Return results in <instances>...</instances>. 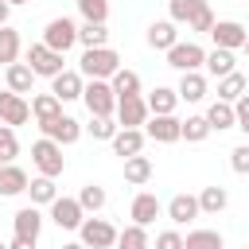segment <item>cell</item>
Wrapping results in <instances>:
<instances>
[{"label":"cell","mask_w":249,"mask_h":249,"mask_svg":"<svg viewBox=\"0 0 249 249\" xmlns=\"http://www.w3.org/2000/svg\"><path fill=\"white\" fill-rule=\"evenodd\" d=\"M121 70V54L113 47H86L82 54V78H113Z\"/></svg>","instance_id":"6da1fadb"},{"label":"cell","mask_w":249,"mask_h":249,"mask_svg":"<svg viewBox=\"0 0 249 249\" xmlns=\"http://www.w3.org/2000/svg\"><path fill=\"white\" fill-rule=\"evenodd\" d=\"M82 101H86L89 117H113L117 113V93L105 78H89V86H82Z\"/></svg>","instance_id":"7a4b0ae2"},{"label":"cell","mask_w":249,"mask_h":249,"mask_svg":"<svg viewBox=\"0 0 249 249\" xmlns=\"http://www.w3.org/2000/svg\"><path fill=\"white\" fill-rule=\"evenodd\" d=\"M78 233H82V245H86V249H113L121 230H117L113 222H105V218H82Z\"/></svg>","instance_id":"3957f363"},{"label":"cell","mask_w":249,"mask_h":249,"mask_svg":"<svg viewBox=\"0 0 249 249\" xmlns=\"http://www.w3.org/2000/svg\"><path fill=\"white\" fill-rule=\"evenodd\" d=\"M62 62H66V58H62L58 51H51L47 43H31V47H27V66H31L35 78H54V74H62V70H66Z\"/></svg>","instance_id":"277c9868"},{"label":"cell","mask_w":249,"mask_h":249,"mask_svg":"<svg viewBox=\"0 0 249 249\" xmlns=\"http://www.w3.org/2000/svg\"><path fill=\"white\" fill-rule=\"evenodd\" d=\"M31 163L39 167V175L58 179V175H62V144H54L51 136L35 140V144H31Z\"/></svg>","instance_id":"5b68a950"},{"label":"cell","mask_w":249,"mask_h":249,"mask_svg":"<svg viewBox=\"0 0 249 249\" xmlns=\"http://www.w3.org/2000/svg\"><path fill=\"white\" fill-rule=\"evenodd\" d=\"M43 43L51 47V51H58V54H66L74 43H78V27H74V19H66V16H58V19H51L47 27H43Z\"/></svg>","instance_id":"8992f818"},{"label":"cell","mask_w":249,"mask_h":249,"mask_svg":"<svg viewBox=\"0 0 249 249\" xmlns=\"http://www.w3.org/2000/svg\"><path fill=\"white\" fill-rule=\"evenodd\" d=\"M202 62H206V51L198 43H175V47H167V66H175L179 74L202 70Z\"/></svg>","instance_id":"52a82bcc"},{"label":"cell","mask_w":249,"mask_h":249,"mask_svg":"<svg viewBox=\"0 0 249 249\" xmlns=\"http://www.w3.org/2000/svg\"><path fill=\"white\" fill-rule=\"evenodd\" d=\"M179 117L175 113H152L148 121H144V136H152V140H160V144H175V140H183L179 136Z\"/></svg>","instance_id":"ba28073f"},{"label":"cell","mask_w":249,"mask_h":249,"mask_svg":"<svg viewBox=\"0 0 249 249\" xmlns=\"http://www.w3.org/2000/svg\"><path fill=\"white\" fill-rule=\"evenodd\" d=\"M148 117H152V113H148V101H144L140 93L117 97V124H121V128H140Z\"/></svg>","instance_id":"9c48e42d"},{"label":"cell","mask_w":249,"mask_h":249,"mask_svg":"<svg viewBox=\"0 0 249 249\" xmlns=\"http://www.w3.org/2000/svg\"><path fill=\"white\" fill-rule=\"evenodd\" d=\"M39 128H43V136H51V140H54V144H62V148H66V144H74V140L82 136V124H78L74 117H66V113H58V117L43 121Z\"/></svg>","instance_id":"30bf717a"},{"label":"cell","mask_w":249,"mask_h":249,"mask_svg":"<svg viewBox=\"0 0 249 249\" xmlns=\"http://www.w3.org/2000/svg\"><path fill=\"white\" fill-rule=\"evenodd\" d=\"M82 218H86V210L78 206V198L58 195V198L51 202V222H54L58 230H78V226H82Z\"/></svg>","instance_id":"8fae6325"},{"label":"cell","mask_w":249,"mask_h":249,"mask_svg":"<svg viewBox=\"0 0 249 249\" xmlns=\"http://www.w3.org/2000/svg\"><path fill=\"white\" fill-rule=\"evenodd\" d=\"M245 35H249V31H245L237 19H214V27H210V39H214V47H226V51H241Z\"/></svg>","instance_id":"7c38bea8"},{"label":"cell","mask_w":249,"mask_h":249,"mask_svg":"<svg viewBox=\"0 0 249 249\" xmlns=\"http://www.w3.org/2000/svg\"><path fill=\"white\" fill-rule=\"evenodd\" d=\"M31 117V101H23V93H12V89H4L0 93V124H23Z\"/></svg>","instance_id":"4fadbf2b"},{"label":"cell","mask_w":249,"mask_h":249,"mask_svg":"<svg viewBox=\"0 0 249 249\" xmlns=\"http://www.w3.org/2000/svg\"><path fill=\"white\" fill-rule=\"evenodd\" d=\"M82 86H86V82H82L78 70H62V74L51 78V93H54L58 101H78V97H82Z\"/></svg>","instance_id":"5bb4252c"},{"label":"cell","mask_w":249,"mask_h":249,"mask_svg":"<svg viewBox=\"0 0 249 249\" xmlns=\"http://www.w3.org/2000/svg\"><path fill=\"white\" fill-rule=\"evenodd\" d=\"M109 144H113V152H117L121 160H128V156L144 152V128H117Z\"/></svg>","instance_id":"9a60e30c"},{"label":"cell","mask_w":249,"mask_h":249,"mask_svg":"<svg viewBox=\"0 0 249 249\" xmlns=\"http://www.w3.org/2000/svg\"><path fill=\"white\" fill-rule=\"evenodd\" d=\"M160 210H163V206H160V198H156L152 191H140V195L132 198V210H128V214H132V222H136V226H152V222L160 218Z\"/></svg>","instance_id":"2e32d148"},{"label":"cell","mask_w":249,"mask_h":249,"mask_svg":"<svg viewBox=\"0 0 249 249\" xmlns=\"http://www.w3.org/2000/svg\"><path fill=\"white\" fill-rule=\"evenodd\" d=\"M202 210H198V195H175L171 202H167V218L175 222V226H187L191 218H198Z\"/></svg>","instance_id":"e0dca14e"},{"label":"cell","mask_w":249,"mask_h":249,"mask_svg":"<svg viewBox=\"0 0 249 249\" xmlns=\"http://www.w3.org/2000/svg\"><path fill=\"white\" fill-rule=\"evenodd\" d=\"M16 237H27V241H39V230H43V214H39V206H23V210H16Z\"/></svg>","instance_id":"ac0fdd59"},{"label":"cell","mask_w":249,"mask_h":249,"mask_svg":"<svg viewBox=\"0 0 249 249\" xmlns=\"http://www.w3.org/2000/svg\"><path fill=\"white\" fill-rule=\"evenodd\" d=\"M179 23H171V19H156L152 27H148V47L152 51H167V47H175L179 43V31H175Z\"/></svg>","instance_id":"d6986e66"},{"label":"cell","mask_w":249,"mask_h":249,"mask_svg":"<svg viewBox=\"0 0 249 249\" xmlns=\"http://www.w3.org/2000/svg\"><path fill=\"white\" fill-rule=\"evenodd\" d=\"M179 101H202L206 97V74L202 70H187L183 78H179Z\"/></svg>","instance_id":"ffe728a7"},{"label":"cell","mask_w":249,"mask_h":249,"mask_svg":"<svg viewBox=\"0 0 249 249\" xmlns=\"http://www.w3.org/2000/svg\"><path fill=\"white\" fill-rule=\"evenodd\" d=\"M27 171L16 163H0V195H23L27 191Z\"/></svg>","instance_id":"44dd1931"},{"label":"cell","mask_w":249,"mask_h":249,"mask_svg":"<svg viewBox=\"0 0 249 249\" xmlns=\"http://www.w3.org/2000/svg\"><path fill=\"white\" fill-rule=\"evenodd\" d=\"M4 82H8V89H12V93H31L35 74H31V66H27V62H12V66H4Z\"/></svg>","instance_id":"7402d4cb"},{"label":"cell","mask_w":249,"mask_h":249,"mask_svg":"<svg viewBox=\"0 0 249 249\" xmlns=\"http://www.w3.org/2000/svg\"><path fill=\"white\" fill-rule=\"evenodd\" d=\"M27 195H31V206H51V202L58 198V187H54L51 175H35V179L27 183Z\"/></svg>","instance_id":"603a6c76"},{"label":"cell","mask_w":249,"mask_h":249,"mask_svg":"<svg viewBox=\"0 0 249 249\" xmlns=\"http://www.w3.org/2000/svg\"><path fill=\"white\" fill-rule=\"evenodd\" d=\"M206 74L210 78H226V74H233V51H226V47H214V51H206Z\"/></svg>","instance_id":"cb8c5ba5"},{"label":"cell","mask_w":249,"mask_h":249,"mask_svg":"<svg viewBox=\"0 0 249 249\" xmlns=\"http://www.w3.org/2000/svg\"><path fill=\"white\" fill-rule=\"evenodd\" d=\"M241 93H249V78H245V74H237V70H233V74L218 78V101H230V105H233Z\"/></svg>","instance_id":"d4e9b609"},{"label":"cell","mask_w":249,"mask_h":249,"mask_svg":"<svg viewBox=\"0 0 249 249\" xmlns=\"http://www.w3.org/2000/svg\"><path fill=\"white\" fill-rule=\"evenodd\" d=\"M148 179H152V160H148V156H140V152H136V156H128V160H124V183L144 187Z\"/></svg>","instance_id":"484cf974"},{"label":"cell","mask_w":249,"mask_h":249,"mask_svg":"<svg viewBox=\"0 0 249 249\" xmlns=\"http://www.w3.org/2000/svg\"><path fill=\"white\" fill-rule=\"evenodd\" d=\"M148 113H175V105H179V93L175 89H167V86H156L148 97Z\"/></svg>","instance_id":"4316f807"},{"label":"cell","mask_w":249,"mask_h":249,"mask_svg":"<svg viewBox=\"0 0 249 249\" xmlns=\"http://www.w3.org/2000/svg\"><path fill=\"white\" fill-rule=\"evenodd\" d=\"M62 113V101L54 97V93H35L31 97V117L43 124V121H51V117H58Z\"/></svg>","instance_id":"83f0119b"},{"label":"cell","mask_w":249,"mask_h":249,"mask_svg":"<svg viewBox=\"0 0 249 249\" xmlns=\"http://www.w3.org/2000/svg\"><path fill=\"white\" fill-rule=\"evenodd\" d=\"M202 117H206V121H210V128H218V132L237 124V117H233V105H230V101H210V109H206Z\"/></svg>","instance_id":"f1b7e54d"},{"label":"cell","mask_w":249,"mask_h":249,"mask_svg":"<svg viewBox=\"0 0 249 249\" xmlns=\"http://www.w3.org/2000/svg\"><path fill=\"white\" fill-rule=\"evenodd\" d=\"M19 62V31L16 27H0V66H12Z\"/></svg>","instance_id":"f546056e"},{"label":"cell","mask_w":249,"mask_h":249,"mask_svg":"<svg viewBox=\"0 0 249 249\" xmlns=\"http://www.w3.org/2000/svg\"><path fill=\"white\" fill-rule=\"evenodd\" d=\"M210 132H214V128H210V121H206V117H187V121L179 124V136H183L187 144H202Z\"/></svg>","instance_id":"4dcf8cb0"},{"label":"cell","mask_w":249,"mask_h":249,"mask_svg":"<svg viewBox=\"0 0 249 249\" xmlns=\"http://www.w3.org/2000/svg\"><path fill=\"white\" fill-rule=\"evenodd\" d=\"M226 202H230L226 187H202L198 191V210L202 214H218V210H226Z\"/></svg>","instance_id":"1f68e13d"},{"label":"cell","mask_w":249,"mask_h":249,"mask_svg":"<svg viewBox=\"0 0 249 249\" xmlns=\"http://www.w3.org/2000/svg\"><path fill=\"white\" fill-rule=\"evenodd\" d=\"M167 8H171V23H191L202 8H210L206 0H167Z\"/></svg>","instance_id":"d6a6232c"},{"label":"cell","mask_w":249,"mask_h":249,"mask_svg":"<svg viewBox=\"0 0 249 249\" xmlns=\"http://www.w3.org/2000/svg\"><path fill=\"white\" fill-rule=\"evenodd\" d=\"M109 86H113L117 97H132V93H140V74L136 70H117L109 78Z\"/></svg>","instance_id":"836d02e7"},{"label":"cell","mask_w":249,"mask_h":249,"mask_svg":"<svg viewBox=\"0 0 249 249\" xmlns=\"http://www.w3.org/2000/svg\"><path fill=\"white\" fill-rule=\"evenodd\" d=\"M183 249H222V233L218 230H191L183 237Z\"/></svg>","instance_id":"e575fe53"},{"label":"cell","mask_w":249,"mask_h":249,"mask_svg":"<svg viewBox=\"0 0 249 249\" xmlns=\"http://www.w3.org/2000/svg\"><path fill=\"white\" fill-rule=\"evenodd\" d=\"M117 249H148V226H124L117 233Z\"/></svg>","instance_id":"d590c367"},{"label":"cell","mask_w":249,"mask_h":249,"mask_svg":"<svg viewBox=\"0 0 249 249\" xmlns=\"http://www.w3.org/2000/svg\"><path fill=\"white\" fill-rule=\"evenodd\" d=\"M78 43L82 47H109V27L105 23H82L78 27Z\"/></svg>","instance_id":"8d00e7d4"},{"label":"cell","mask_w":249,"mask_h":249,"mask_svg":"<svg viewBox=\"0 0 249 249\" xmlns=\"http://www.w3.org/2000/svg\"><path fill=\"white\" fill-rule=\"evenodd\" d=\"M105 198H109V195H105V187H97V183H86V187H82V195H78V206H82L86 214H97V210L105 206Z\"/></svg>","instance_id":"74e56055"},{"label":"cell","mask_w":249,"mask_h":249,"mask_svg":"<svg viewBox=\"0 0 249 249\" xmlns=\"http://www.w3.org/2000/svg\"><path fill=\"white\" fill-rule=\"evenodd\" d=\"M78 12L86 23H105L109 19V0H78Z\"/></svg>","instance_id":"f35d334b"},{"label":"cell","mask_w":249,"mask_h":249,"mask_svg":"<svg viewBox=\"0 0 249 249\" xmlns=\"http://www.w3.org/2000/svg\"><path fill=\"white\" fill-rule=\"evenodd\" d=\"M19 156V140H16V128L12 124H0V163H12Z\"/></svg>","instance_id":"ab89813d"},{"label":"cell","mask_w":249,"mask_h":249,"mask_svg":"<svg viewBox=\"0 0 249 249\" xmlns=\"http://www.w3.org/2000/svg\"><path fill=\"white\" fill-rule=\"evenodd\" d=\"M117 128H121V124H113V117H89V124H86V132H89L93 140H113Z\"/></svg>","instance_id":"60d3db41"},{"label":"cell","mask_w":249,"mask_h":249,"mask_svg":"<svg viewBox=\"0 0 249 249\" xmlns=\"http://www.w3.org/2000/svg\"><path fill=\"white\" fill-rule=\"evenodd\" d=\"M230 167H233L237 175H249V144H237V148L230 152Z\"/></svg>","instance_id":"b9f144b4"},{"label":"cell","mask_w":249,"mask_h":249,"mask_svg":"<svg viewBox=\"0 0 249 249\" xmlns=\"http://www.w3.org/2000/svg\"><path fill=\"white\" fill-rule=\"evenodd\" d=\"M233 117H237V124H233V128H241V132L249 136V93H241V97L233 101Z\"/></svg>","instance_id":"7bdbcfd3"},{"label":"cell","mask_w":249,"mask_h":249,"mask_svg":"<svg viewBox=\"0 0 249 249\" xmlns=\"http://www.w3.org/2000/svg\"><path fill=\"white\" fill-rule=\"evenodd\" d=\"M187 27H191V31H198V35H210V27H214V12H210V8H202Z\"/></svg>","instance_id":"ee69618b"},{"label":"cell","mask_w":249,"mask_h":249,"mask_svg":"<svg viewBox=\"0 0 249 249\" xmlns=\"http://www.w3.org/2000/svg\"><path fill=\"white\" fill-rule=\"evenodd\" d=\"M156 249H183V233L179 230H163L156 237Z\"/></svg>","instance_id":"f6af8a7d"},{"label":"cell","mask_w":249,"mask_h":249,"mask_svg":"<svg viewBox=\"0 0 249 249\" xmlns=\"http://www.w3.org/2000/svg\"><path fill=\"white\" fill-rule=\"evenodd\" d=\"M8 249H35V241H27V237H12Z\"/></svg>","instance_id":"bcb514c9"},{"label":"cell","mask_w":249,"mask_h":249,"mask_svg":"<svg viewBox=\"0 0 249 249\" xmlns=\"http://www.w3.org/2000/svg\"><path fill=\"white\" fill-rule=\"evenodd\" d=\"M8 12H12V4H8V0H0V27L8 23Z\"/></svg>","instance_id":"7dc6e473"},{"label":"cell","mask_w":249,"mask_h":249,"mask_svg":"<svg viewBox=\"0 0 249 249\" xmlns=\"http://www.w3.org/2000/svg\"><path fill=\"white\" fill-rule=\"evenodd\" d=\"M62 249H86V245H82V241H70V245H62Z\"/></svg>","instance_id":"c3c4849f"},{"label":"cell","mask_w":249,"mask_h":249,"mask_svg":"<svg viewBox=\"0 0 249 249\" xmlns=\"http://www.w3.org/2000/svg\"><path fill=\"white\" fill-rule=\"evenodd\" d=\"M241 51H245V54H249V35H245V43H241Z\"/></svg>","instance_id":"681fc988"},{"label":"cell","mask_w":249,"mask_h":249,"mask_svg":"<svg viewBox=\"0 0 249 249\" xmlns=\"http://www.w3.org/2000/svg\"><path fill=\"white\" fill-rule=\"evenodd\" d=\"M8 4H27V0H8Z\"/></svg>","instance_id":"f907efd6"},{"label":"cell","mask_w":249,"mask_h":249,"mask_svg":"<svg viewBox=\"0 0 249 249\" xmlns=\"http://www.w3.org/2000/svg\"><path fill=\"white\" fill-rule=\"evenodd\" d=\"M0 249H8V245H4V241H0Z\"/></svg>","instance_id":"816d5d0a"}]
</instances>
